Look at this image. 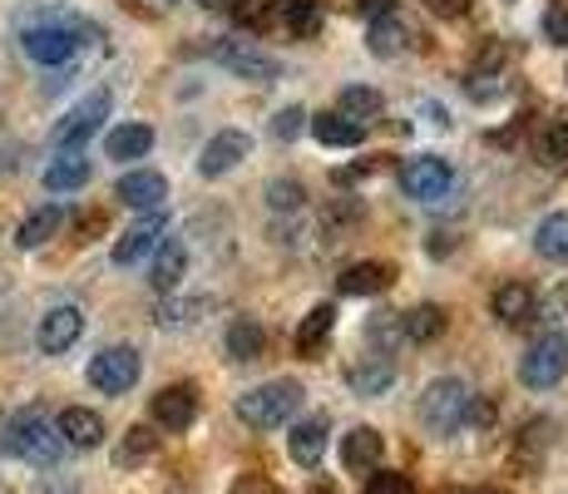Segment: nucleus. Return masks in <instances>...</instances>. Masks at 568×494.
I'll list each match as a JSON object with an SVG mask.
<instances>
[{"label": "nucleus", "mask_w": 568, "mask_h": 494, "mask_svg": "<svg viewBox=\"0 0 568 494\" xmlns=\"http://www.w3.org/2000/svg\"><path fill=\"white\" fill-rule=\"evenodd\" d=\"M267 198H272V208H277V213H287V208H302V198H307V193H302V183L277 179V183L267 189Z\"/></svg>", "instance_id": "4c0bfd02"}, {"label": "nucleus", "mask_w": 568, "mask_h": 494, "mask_svg": "<svg viewBox=\"0 0 568 494\" xmlns=\"http://www.w3.org/2000/svg\"><path fill=\"white\" fill-rule=\"evenodd\" d=\"M495 90H505V80H499V74H489V70H475V74H469V94H475V99H489Z\"/></svg>", "instance_id": "58836bf2"}, {"label": "nucleus", "mask_w": 568, "mask_h": 494, "mask_svg": "<svg viewBox=\"0 0 568 494\" xmlns=\"http://www.w3.org/2000/svg\"><path fill=\"white\" fill-rule=\"evenodd\" d=\"M213 60L223 64V70H233L237 80H253V84H272L282 74V64L272 60V54H262L257 46H247V40H223V46H213Z\"/></svg>", "instance_id": "1a4fd4ad"}, {"label": "nucleus", "mask_w": 568, "mask_h": 494, "mask_svg": "<svg viewBox=\"0 0 568 494\" xmlns=\"http://www.w3.org/2000/svg\"><path fill=\"white\" fill-rule=\"evenodd\" d=\"M381 109H386V99H381V90H371V84H346L342 99H336V114H346L352 124L381 119Z\"/></svg>", "instance_id": "cd10ccee"}, {"label": "nucleus", "mask_w": 568, "mask_h": 494, "mask_svg": "<svg viewBox=\"0 0 568 494\" xmlns=\"http://www.w3.org/2000/svg\"><path fill=\"white\" fill-rule=\"evenodd\" d=\"M45 494H74V485H45Z\"/></svg>", "instance_id": "c03bdc74"}, {"label": "nucleus", "mask_w": 568, "mask_h": 494, "mask_svg": "<svg viewBox=\"0 0 568 494\" xmlns=\"http://www.w3.org/2000/svg\"><path fill=\"white\" fill-rule=\"evenodd\" d=\"M233 494H282V490H277V485H267V480H257V475H247Z\"/></svg>", "instance_id": "79ce46f5"}, {"label": "nucleus", "mask_w": 568, "mask_h": 494, "mask_svg": "<svg viewBox=\"0 0 568 494\" xmlns=\"http://www.w3.org/2000/svg\"><path fill=\"white\" fill-rule=\"evenodd\" d=\"M352 6H356V16H366V20L396 16V0H352Z\"/></svg>", "instance_id": "ea45409f"}, {"label": "nucleus", "mask_w": 568, "mask_h": 494, "mask_svg": "<svg viewBox=\"0 0 568 494\" xmlns=\"http://www.w3.org/2000/svg\"><path fill=\"white\" fill-rule=\"evenodd\" d=\"M247 149H253V139L237 134V129H223V134H213V139L203 144L199 173H203V179H223L227 169H237V163L247 159Z\"/></svg>", "instance_id": "9b49d317"}, {"label": "nucleus", "mask_w": 568, "mask_h": 494, "mask_svg": "<svg viewBox=\"0 0 568 494\" xmlns=\"http://www.w3.org/2000/svg\"><path fill=\"white\" fill-rule=\"evenodd\" d=\"M272 16L287 20L297 36H307L316 30V16H322V0H272Z\"/></svg>", "instance_id": "2f4dec72"}, {"label": "nucleus", "mask_w": 568, "mask_h": 494, "mask_svg": "<svg viewBox=\"0 0 568 494\" xmlns=\"http://www.w3.org/2000/svg\"><path fill=\"white\" fill-rule=\"evenodd\" d=\"M119 203H129V208H139V213H154V208H163V198H169V179L154 169H134V173H124L119 179Z\"/></svg>", "instance_id": "ddd939ff"}, {"label": "nucleus", "mask_w": 568, "mask_h": 494, "mask_svg": "<svg viewBox=\"0 0 568 494\" xmlns=\"http://www.w3.org/2000/svg\"><path fill=\"white\" fill-rule=\"evenodd\" d=\"M154 431H144V425H134V431L124 435V445H119V465H134V460H149L154 455Z\"/></svg>", "instance_id": "72a5a7b5"}, {"label": "nucleus", "mask_w": 568, "mask_h": 494, "mask_svg": "<svg viewBox=\"0 0 568 494\" xmlns=\"http://www.w3.org/2000/svg\"><path fill=\"white\" fill-rule=\"evenodd\" d=\"M332 326H336V306L332 302L312 306V312L302 316V326H297V351L302 356H316V351L326 346V336H332Z\"/></svg>", "instance_id": "a878e982"}, {"label": "nucleus", "mask_w": 568, "mask_h": 494, "mask_svg": "<svg viewBox=\"0 0 568 494\" xmlns=\"http://www.w3.org/2000/svg\"><path fill=\"white\" fill-rule=\"evenodd\" d=\"M90 183V159L80 149H60V159H50L45 169V189L50 193H74Z\"/></svg>", "instance_id": "aec40b11"}, {"label": "nucleus", "mask_w": 568, "mask_h": 494, "mask_svg": "<svg viewBox=\"0 0 568 494\" xmlns=\"http://www.w3.org/2000/svg\"><path fill=\"white\" fill-rule=\"evenodd\" d=\"M199 6H207V10H233L237 0H199Z\"/></svg>", "instance_id": "37998d69"}, {"label": "nucleus", "mask_w": 568, "mask_h": 494, "mask_svg": "<svg viewBox=\"0 0 568 494\" xmlns=\"http://www.w3.org/2000/svg\"><path fill=\"white\" fill-rule=\"evenodd\" d=\"M366 46H371V54H386V60H390V54L406 50V30H400L396 16H381V20H371Z\"/></svg>", "instance_id": "7c9ffc66"}, {"label": "nucleus", "mask_w": 568, "mask_h": 494, "mask_svg": "<svg viewBox=\"0 0 568 494\" xmlns=\"http://www.w3.org/2000/svg\"><path fill=\"white\" fill-rule=\"evenodd\" d=\"M381 450H386V441H381V431H371V425H356V431L342 435V460H346V470H356V475L381 470Z\"/></svg>", "instance_id": "f3484780"}, {"label": "nucleus", "mask_w": 568, "mask_h": 494, "mask_svg": "<svg viewBox=\"0 0 568 494\" xmlns=\"http://www.w3.org/2000/svg\"><path fill=\"white\" fill-rule=\"evenodd\" d=\"M425 6H430L435 16H445V20H450V16H465V6H469V0H425Z\"/></svg>", "instance_id": "a19ab883"}, {"label": "nucleus", "mask_w": 568, "mask_h": 494, "mask_svg": "<svg viewBox=\"0 0 568 494\" xmlns=\"http://www.w3.org/2000/svg\"><path fill=\"white\" fill-rule=\"evenodd\" d=\"M54 431H60V441L74 445V450H94L104 441V421L94 411H84V405H70V411L54 421Z\"/></svg>", "instance_id": "a211bd4d"}, {"label": "nucleus", "mask_w": 568, "mask_h": 494, "mask_svg": "<svg viewBox=\"0 0 568 494\" xmlns=\"http://www.w3.org/2000/svg\"><path fill=\"white\" fill-rule=\"evenodd\" d=\"M396 183H400V193L410 198V203H440V198H450L455 189V169L445 159H435V153H420V159H406L396 169Z\"/></svg>", "instance_id": "39448f33"}, {"label": "nucleus", "mask_w": 568, "mask_h": 494, "mask_svg": "<svg viewBox=\"0 0 568 494\" xmlns=\"http://www.w3.org/2000/svg\"><path fill=\"white\" fill-rule=\"evenodd\" d=\"M544 30H549L554 46H568V0H554V6L544 10Z\"/></svg>", "instance_id": "e433bc0d"}, {"label": "nucleus", "mask_w": 568, "mask_h": 494, "mask_svg": "<svg viewBox=\"0 0 568 494\" xmlns=\"http://www.w3.org/2000/svg\"><path fill=\"white\" fill-rule=\"evenodd\" d=\"M60 431L50 425L45 411H16L10 421H0V455H16V460H30V465H54L60 460Z\"/></svg>", "instance_id": "f257e3e1"}, {"label": "nucleus", "mask_w": 568, "mask_h": 494, "mask_svg": "<svg viewBox=\"0 0 568 494\" xmlns=\"http://www.w3.org/2000/svg\"><path fill=\"white\" fill-rule=\"evenodd\" d=\"M297 405H302L297 381H267V386L237 395V421L247 431H277V425H287L297 415Z\"/></svg>", "instance_id": "7ed1b4c3"}, {"label": "nucleus", "mask_w": 568, "mask_h": 494, "mask_svg": "<svg viewBox=\"0 0 568 494\" xmlns=\"http://www.w3.org/2000/svg\"><path fill=\"white\" fill-rule=\"evenodd\" d=\"M475 415V391L460 376H440L420 391V425L430 435H455Z\"/></svg>", "instance_id": "f03ea898"}, {"label": "nucleus", "mask_w": 568, "mask_h": 494, "mask_svg": "<svg viewBox=\"0 0 568 494\" xmlns=\"http://www.w3.org/2000/svg\"><path fill=\"white\" fill-rule=\"evenodd\" d=\"M489 312H495L505 326L529 322L534 316V288L529 282H505V288H495V296H489Z\"/></svg>", "instance_id": "412c9836"}, {"label": "nucleus", "mask_w": 568, "mask_h": 494, "mask_svg": "<svg viewBox=\"0 0 568 494\" xmlns=\"http://www.w3.org/2000/svg\"><path fill=\"white\" fill-rule=\"evenodd\" d=\"M307 119H312V114H307V109H302V104H287L277 119H272V134H277V139H297Z\"/></svg>", "instance_id": "c9c22d12"}, {"label": "nucleus", "mask_w": 568, "mask_h": 494, "mask_svg": "<svg viewBox=\"0 0 568 494\" xmlns=\"http://www.w3.org/2000/svg\"><path fill=\"white\" fill-rule=\"evenodd\" d=\"M183 268H189V248H183V238H163V243L154 248V288L173 292L183 282Z\"/></svg>", "instance_id": "4be33fe9"}, {"label": "nucleus", "mask_w": 568, "mask_h": 494, "mask_svg": "<svg viewBox=\"0 0 568 494\" xmlns=\"http://www.w3.org/2000/svg\"><path fill=\"white\" fill-rule=\"evenodd\" d=\"M163 228H169V223H163L159 208H154L149 218H139V223L129 228V233L114 243V262H119V268H134V262H144L149 252H154V248L163 243Z\"/></svg>", "instance_id": "f8f14e48"}, {"label": "nucleus", "mask_w": 568, "mask_h": 494, "mask_svg": "<svg viewBox=\"0 0 568 494\" xmlns=\"http://www.w3.org/2000/svg\"><path fill=\"white\" fill-rule=\"evenodd\" d=\"M139 351L134 346H104L100 356L90 361V386L104 395H124L139 381Z\"/></svg>", "instance_id": "6e6552de"}, {"label": "nucleus", "mask_w": 568, "mask_h": 494, "mask_svg": "<svg viewBox=\"0 0 568 494\" xmlns=\"http://www.w3.org/2000/svg\"><path fill=\"white\" fill-rule=\"evenodd\" d=\"M20 46L36 64H64L74 60V50H80V26L64 16H45V20H30L26 30H20Z\"/></svg>", "instance_id": "20e7f679"}, {"label": "nucleus", "mask_w": 568, "mask_h": 494, "mask_svg": "<svg viewBox=\"0 0 568 494\" xmlns=\"http://www.w3.org/2000/svg\"><path fill=\"white\" fill-rule=\"evenodd\" d=\"M262 351H267V332H262L257 322H247V316H237V322L227 326V356H233L237 366H247Z\"/></svg>", "instance_id": "bb28decb"}, {"label": "nucleus", "mask_w": 568, "mask_h": 494, "mask_svg": "<svg viewBox=\"0 0 568 494\" xmlns=\"http://www.w3.org/2000/svg\"><path fill=\"white\" fill-rule=\"evenodd\" d=\"M154 149V129L149 124H119V129H109V139H104V153L109 159H144V153Z\"/></svg>", "instance_id": "393cba45"}, {"label": "nucleus", "mask_w": 568, "mask_h": 494, "mask_svg": "<svg viewBox=\"0 0 568 494\" xmlns=\"http://www.w3.org/2000/svg\"><path fill=\"white\" fill-rule=\"evenodd\" d=\"M465 494H499V490H465Z\"/></svg>", "instance_id": "a18cd8bd"}, {"label": "nucleus", "mask_w": 568, "mask_h": 494, "mask_svg": "<svg viewBox=\"0 0 568 494\" xmlns=\"http://www.w3.org/2000/svg\"><path fill=\"white\" fill-rule=\"evenodd\" d=\"M362 494H415V485H410V475H400V470H376Z\"/></svg>", "instance_id": "f704fd0d"}, {"label": "nucleus", "mask_w": 568, "mask_h": 494, "mask_svg": "<svg viewBox=\"0 0 568 494\" xmlns=\"http://www.w3.org/2000/svg\"><path fill=\"white\" fill-rule=\"evenodd\" d=\"M564 376H568V336H564V332L539 336V342L524 351L519 381H524L529 391H554Z\"/></svg>", "instance_id": "423d86ee"}, {"label": "nucleus", "mask_w": 568, "mask_h": 494, "mask_svg": "<svg viewBox=\"0 0 568 494\" xmlns=\"http://www.w3.org/2000/svg\"><path fill=\"white\" fill-rule=\"evenodd\" d=\"M60 223H64V208L60 203H45V208H36V213L20 223V233H16V243L26 248V252H36V248H45L54 233H60Z\"/></svg>", "instance_id": "b1692460"}, {"label": "nucleus", "mask_w": 568, "mask_h": 494, "mask_svg": "<svg viewBox=\"0 0 568 494\" xmlns=\"http://www.w3.org/2000/svg\"><path fill=\"white\" fill-rule=\"evenodd\" d=\"M445 306H435V302H420V306H410L406 312V322H400V332L410 336V342H435V336L445 332Z\"/></svg>", "instance_id": "c85d7f7f"}, {"label": "nucleus", "mask_w": 568, "mask_h": 494, "mask_svg": "<svg viewBox=\"0 0 568 494\" xmlns=\"http://www.w3.org/2000/svg\"><path fill=\"white\" fill-rule=\"evenodd\" d=\"M396 282V268L390 262H352V268L336 278V292L342 296H376Z\"/></svg>", "instance_id": "dca6fc26"}, {"label": "nucleus", "mask_w": 568, "mask_h": 494, "mask_svg": "<svg viewBox=\"0 0 568 494\" xmlns=\"http://www.w3.org/2000/svg\"><path fill=\"white\" fill-rule=\"evenodd\" d=\"M539 153L549 163H568V119H554L549 129L539 134Z\"/></svg>", "instance_id": "473e14b6"}, {"label": "nucleus", "mask_w": 568, "mask_h": 494, "mask_svg": "<svg viewBox=\"0 0 568 494\" xmlns=\"http://www.w3.org/2000/svg\"><path fill=\"white\" fill-rule=\"evenodd\" d=\"M80 332H84V312L80 306H50L45 316H40V332H36V342L45 356H60V351H70L74 342H80Z\"/></svg>", "instance_id": "9d476101"}, {"label": "nucleus", "mask_w": 568, "mask_h": 494, "mask_svg": "<svg viewBox=\"0 0 568 494\" xmlns=\"http://www.w3.org/2000/svg\"><path fill=\"white\" fill-rule=\"evenodd\" d=\"M109 104H114V99H109V90H94L90 99H80V104H74L70 114H64L60 124H54V144H60V149H80V144H90V139L104 129Z\"/></svg>", "instance_id": "0eeeda50"}, {"label": "nucleus", "mask_w": 568, "mask_h": 494, "mask_svg": "<svg viewBox=\"0 0 568 494\" xmlns=\"http://www.w3.org/2000/svg\"><path fill=\"white\" fill-rule=\"evenodd\" d=\"M322 450H326V421H322V415H307V421L292 425L287 455L297 460L302 470H316V465H322Z\"/></svg>", "instance_id": "6ab92c4d"}, {"label": "nucleus", "mask_w": 568, "mask_h": 494, "mask_svg": "<svg viewBox=\"0 0 568 494\" xmlns=\"http://www.w3.org/2000/svg\"><path fill=\"white\" fill-rule=\"evenodd\" d=\"M346 381H352V391L356 395H381V391H390L396 386V361L386 356V351H366V356H356L352 361V371H346Z\"/></svg>", "instance_id": "2eb2a0df"}, {"label": "nucleus", "mask_w": 568, "mask_h": 494, "mask_svg": "<svg viewBox=\"0 0 568 494\" xmlns=\"http://www.w3.org/2000/svg\"><path fill=\"white\" fill-rule=\"evenodd\" d=\"M154 421L163 431H189L199 421V391L193 386H163L154 395Z\"/></svg>", "instance_id": "4468645a"}, {"label": "nucleus", "mask_w": 568, "mask_h": 494, "mask_svg": "<svg viewBox=\"0 0 568 494\" xmlns=\"http://www.w3.org/2000/svg\"><path fill=\"white\" fill-rule=\"evenodd\" d=\"M534 248L549 262H568V213H554L534 228Z\"/></svg>", "instance_id": "c756f323"}, {"label": "nucleus", "mask_w": 568, "mask_h": 494, "mask_svg": "<svg viewBox=\"0 0 568 494\" xmlns=\"http://www.w3.org/2000/svg\"><path fill=\"white\" fill-rule=\"evenodd\" d=\"M312 134H316V144H326V149H356L362 144V124H352V119L336 114V109L312 114Z\"/></svg>", "instance_id": "5701e85b"}]
</instances>
